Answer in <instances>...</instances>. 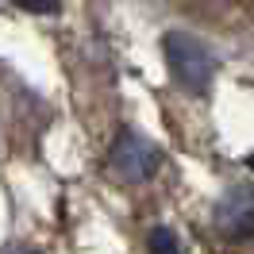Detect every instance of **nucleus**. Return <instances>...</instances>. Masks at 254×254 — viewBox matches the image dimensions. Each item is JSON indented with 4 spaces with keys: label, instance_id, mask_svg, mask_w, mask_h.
Segmentation results:
<instances>
[{
    "label": "nucleus",
    "instance_id": "obj_1",
    "mask_svg": "<svg viewBox=\"0 0 254 254\" xmlns=\"http://www.w3.org/2000/svg\"><path fill=\"white\" fill-rule=\"evenodd\" d=\"M162 47H166V65L177 85L192 96L208 93V85L216 77V54L208 50V43H200L189 31H170Z\"/></svg>",
    "mask_w": 254,
    "mask_h": 254
},
{
    "label": "nucleus",
    "instance_id": "obj_2",
    "mask_svg": "<svg viewBox=\"0 0 254 254\" xmlns=\"http://www.w3.org/2000/svg\"><path fill=\"white\" fill-rule=\"evenodd\" d=\"M112 174L120 177V181H146V177H154V170H158V146L150 143L146 135H139V131H120L116 135V143H112Z\"/></svg>",
    "mask_w": 254,
    "mask_h": 254
},
{
    "label": "nucleus",
    "instance_id": "obj_3",
    "mask_svg": "<svg viewBox=\"0 0 254 254\" xmlns=\"http://www.w3.org/2000/svg\"><path fill=\"white\" fill-rule=\"evenodd\" d=\"M216 231L223 239H251L254 235V189L235 185L216 204Z\"/></svg>",
    "mask_w": 254,
    "mask_h": 254
},
{
    "label": "nucleus",
    "instance_id": "obj_4",
    "mask_svg": "<svg viewBox=\"0 0 254 254\" xmlns=\"http://www.w3.org/2000/svg\"><path fill=\"white\" fill-rule=\"evenodd\" d=\"M146 247H150V254H181V243H177V235L170 227H154Z\"/></svg>",
    "mask_w": 254,
    "mask_h": 254
},
{
    "label": "nucleus",
    "instance_id": "obj_5",
    "mask_svg": "<svg viewBox=\"0 0 254 254\" xmlns=\"http://www.w3.org/2000/svg\"><path fill=\"white\" fill-rule=\"evenodd\" d=\"M19 8H27V12H39V16H47V12H58V0H12Z\"/></svg>",
    "mask_w": 254,
    "mask_h": 254
},
{
    "label": "nucleus",
    "instance_id": "obj_6",
    "mask_svg": "<svg viewBox=\"0 0 254 254\" xmlns=\"http://www.w3.org/2000/svg\"><path fill=\"white\" fill-rule=\"evenodd\" d=\"M200 4H223V0H200Z\"/></svg>",
    "mask_w": 254,
    "mask_h": 254
}]
</instances>
